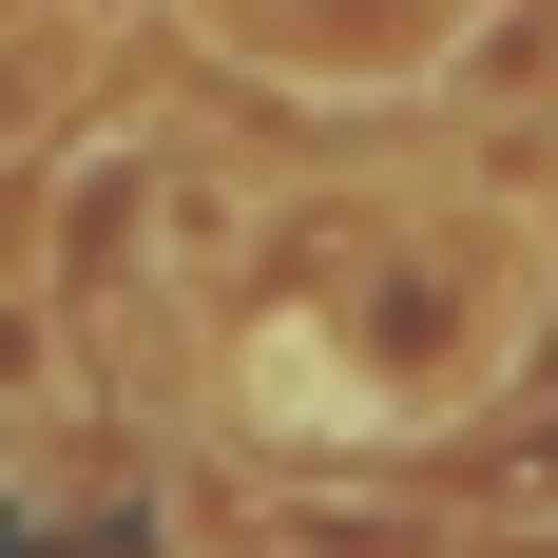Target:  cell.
Wrapping results in <instances>:
<instances>
[{"label":"cell","mask_w":558,"mask_h":558,"mask_svg":"<svg viewBox=\"0 0 558 558\" xmlns=\"http://www.w3.org/2000/svg\"><path fill=\"white\" fill-rule=\"evenodd\" d=\"M539 328V213L501 193H328L231 308V386L270 444H444Z\"/></svg>","instance_id":"cell-1"},{"label":"cell","mask_w":558,"mask_h":558,"mask_svg":"<svg viewBox=\"0 0 558 558\" xmlns=\"http://www.w3.org/2000/svg\"><path fill=\"white\" fill-rule=\"evenodd\" d=\"M501 0H193V39L251 58V77H308V97H386L444 39H482Z\"/></svg>","instance_id":"cell-2"}]
</instances>
